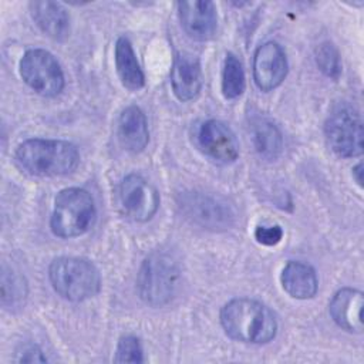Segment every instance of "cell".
Instances as JSON below:
<instances>
[{"instance_id": "2", "label": "cell", "mask_w": 364, "mask_h": 364, "mask_svg": "<svg viewBox=\"0 0 364 364\" xmlns=\"http://www.w3.org/2000/svg\"><path fill=\"white\" fill-rule=\"evenodd\" d=\"M14 158L23 171L34 176H64L80 164L77 146L64 139H26L17 146Z\"/></svg>"}, {"instance_id": "4", "label": "cell", "mask_w": 364, "mask_h": 364, "mask_svg": "<svg viewBox=\"0 0 364 364\" xmlns=\"http://www.w3.org/2000/svg\"><path fill=\"white\" fill-rule=\"evenodd\" d=\"M48 277L53 289L65 300L84 301L101 289V276L92 262L84 257L61 256L51 262Z\"/></svg>"}, {"instance_id": "13", "label": "cell", "mask_w": 364, "mask_h": 364, "mask_svg": "<svg viewBox=\"0 0 364 364\" xmlns=\"http://www.w3.org/2000/svg\"><path fill=\"white\" fill-rule=\"evenodd\" d=\"M363 291L353 287H343L334 293L328 304V313L333 321L350 333L363 331Z\"/></svg>"}, {"instance_id": "3", "label": "cell", "mask_w": 364, "mask_h": 364, "mask_svg": "<svg viewBox=\"0 0 364 364\" xmlns=\"http://www.w3.org/2000/svg\"><path fill=\"white\" fill-rule=\"evenodd\" d=\"M181 283V269L176 259L164 250L149 253L136 274V290L141 300L152 307L168 304Z\"/></svg>"}, {"instance_id": "22", "label": "cell", "mask_w": 364, "mask_h": 364, "mask_svg": "<svg viewBox=\"0 0 364 364\" xmlns=\"http://www.w3.org/2000/svg\"><path fill=\"white\" fill-rule=\"evenodd\" d=\"M314 60L318 70L331 80H338L341 74V60L338 50L330 41H323L317 46Z\"/></svg>"}, {"instance_id": "18", "label": "cell", "mask_w": 364, "mask_h": 364, "mask_svg": "<svg viewBox=\"0 0 364 364\" xmlns=\"http://www.w3.org/2000/svg\"><path fill=\"white\" fill-rule=\"evenodd\" d=\"M115 67L125 88L136 91L145 85V75L139 67L132 44L127 37H119L115 43Z\"/></svg>"}, {"instance_id": "7", "label": "cell", "mask_w": 364, "mask_h": 364, "mask_svg": "<svg viewBox=\"0 0 364 364\" xmlns=\"http://www.w3.org/2000/svg\"><path fill=\"white\" fill-rule=\"evenodd\" d=\"M326 139L334 154L354 158L363 154V119L351 107H338L324 124Z\"/></svg>"}, {"instance_id": "6", "label": "cell", "mask_w": 364, "mask_h": 364, "mask_svg": "<svg viewBox=\"0 0 364 364\" xmlns=\"http://www.w3.org/2000/svg\"><path fill=\"white\" fill-rule=\"evenodd\" d=\"M18 68L23 81L43 97H55L64 88V73L55 57L47 50H27Z\"/></svg>"}, {"instance_id": "19", "label": "cell", "mask_w": 364, "mask_h": 364, "mask_svg": "<svg viewBox=\"0 0 364 364\" xmlns=\"http://www.w3.org/2000/svg\"><path fill=\"white\" fill-rule=\"evenodd\" d=\"M252 139L256 152L266 161H274L282 154V132L272 121L266 118H257L252 122Z\"/></svg>"}, {"instance_id": "15", "label": "cell", "mask_w": 364, "mask_h": 364, "mask_svg": "<svg viewBox=\"0 0 364 364\" xmlns=\"http://www.w3.org/2000/svg\"><path fill=\"white\" fill-rule=\"evenodd\" d=\"M117 136L121 146L132 154L145 149L149 141L148 122L144 111L136 105L127 107L118 118Z\"/></svg>"}, {"instance_id": "12", "label": "cell", "mask_w": 364, "mask_h": 364, "mask_svg": "<svg viewBox=\"0 0 364 364\" xmlns=\"http://www.w3.org/2000/svg\"><path fill=\"white\" fill-rule=\"evenodd\" d=\"M178 16L183 31L193 40L206 41L218 27L216 7L212 1H179Z\"/></svg>"}, {"instance_id": "5", "label": "cell", "mask_w": 364, "mask_h": 364, "mask_svg": "<svg viewBox=\"0 0 364 364\" xmlns=\"http://www.w3.org/2000/svg\"><path fill=\"white\" fill-rule=\"evenodd\" d=\"M95 215L94 199L88 191L82 188H65L54 199L50 229L61 239L77 237L91 229Z\"/></svg>"}, {"instance_id": "9", "label": "cell", "mask_w": 364, "mask_h": 364, "mask_svg": "<svg viewBox=\"0 0 364 364\" xmlns=\"http://www.w3.org/2000/svg\"><path fill=\"white\" fill-rule=\"evenodd\" d=\"M179 208L185 218L206 229H228L235 222V213L225 200L203 192L182 193Z\"/></svg>"}, {"instance_id": "23", "label": "cell", "mask_w": 364, "mask_h": 364, "mask_svg": "<svg viewBox=\"0 0 364 364\" xmlns=\"http://www.w3.org/2000/svg\"><path fill=\"white\" fill-rule=\"evenodd\" d=\"M117 363H142L144 361V350L141 341L136 336L125 334L118 340L115 358Z\"/></svg>"}, {"instance_id": "10", "label": "cell", "mask_w": 364, "mask_h": 364, "mask_svg": "<svg viewBox=\"0 0 364 364\" xmlns=\"http://www.w3.org/2000/svg\"><path fill=\"white\" fill-rule=\"evenodd\" d=\"M200 151L218 164H232L239 156V141L230 127L219 119L200 124L196 135Z\"/></svg>"}, {"instance_id": "11", "label": "cell", "mask_w": 364, "mask_h": 364, "mask_svg": "<svg viewBox=\"0 0 364 364\" xmlns=\"http://www.w3.org/2000/svg\"><path fill=\"white\" fill-rule=\"evenodd\" d=\"M287 75V58L283 48L267 41L257 47L253 57V80L256 87L269 92L277 88Z\"/></svg>"}, {"instance_id": "1", "label": "cell", "mask_w": 364, "mask_h": 364, "mask_svg": "<svg viewBox=\"0 0 364 364\" xmlns=\"http://www.w3.org/2000/svg\"><path fill=\"white\" fill-rule=\"evenodd\" d=\"M220 324L230 338L250 344L269 343L277 333L273 311L263 303L247 297L228 301L220 310Z\"/></svg>"}, {"instance_id": "17", "label": "cell", "mask_w": 364, "mask_h": 364, "mask_svg": "<svg viewBox=\"0 0 364 364\" xmlns=\"http://www.w3.org/2000/svg\"><path fill=\"white\" fill-rule=\"evenodd\" d=\"M280 282L284 291L297 300H307L316 296L318 280L314 269L303 262L290 260L282 270Z\"/></svg>"}, {"instance_id": "8", "label": "cell", "mask_w": 364, "mask_h": 364, "mask_svg": "<svg viewBox=\"0 0 364 364\" xmlns=\"http://www.w3.org/2000/svg\"><path fill=\"white\" fill-rule=\"evenodd\" d=\"M156 188L138 173L127 175L118 185L117 202L121 213L134 222H148L159 208Z\"/></svg>"}, {"instance_id": "25", "label": "cell", "mask_w": 364, "mask_h": 364, "mask_svg": "<svg viewBox=\"0 0 364 364\" xmlns=\"http://www.w3.org/2000/svg\"><path fill=\"white\" fill-rule=\"evenodd\" d=\"M20 363H46L47 358L37 346H26L17 358Z\"/></svg>"}, {"instance_id": "20", "label": "cell", "mask_w": 364, "mask_h": 364, "mask_svg": "<svg viewBox=\"0 0 364 364\" xmlns=\"http://www.w3.org/2000/svg\"><path fill=\"white\" fill-rule=\"evenodd\" d=\"M245 70L240 60L233 54L228 53L223 71H222V94L226 100L239 98L246 87Z\"/></svg>"}, {"instance_id": "24", "label": "cell", "mask_w": 364, "mask_h": 364, "mask_svg": "<svg viewBox=\"0 0 364 364\" xmlns=\"http://www.w3.org/2000/svg\"><path fill=\"white\" fill-rule=\"evenodd\" d=\"M255 237L259 243L264 246H274L282 240L283 229L279 225L257 226L255 230Z\"/></svg>"}, {"instance_id": "21", "label": "cell", "mask_w": 364, "mask_h": 364, "mask_svg": "<svg viewBox=\"0 0 364 364\" xmlns=\"http://www.w3.org/2000/svg\"><path fill=\"white\" fill-rule=\"evenodd\" d=\"M27 294V284L23 276L3 266L1 269V304L7 307L20 306Z\"/></svg>"}, {"instance_id": "16", "label": "cell", "mask_w": 364, "mask_h": 364, "mask_svg": "<svg viewBox=\"0 0 364 364\" xmlns=\"http://www.w3.org/2000/svg\"><path fill=\"white\" fill-rule=\"evenodd\" d=\"M30 11L37 27L54 41H64L70 36V16L57 1H31Z\"/></svg>"}, {"instance_id": "26", "label": "cell", "mask_w": 364, "mask_h": 364, "mask_svg": "<svg viewBox=\"0 0 364 364\" xmlns=\"http://www.w3.org/2000/svg\"><path fill=\"white\" fill-rule=\"evenodd\" d=\"M363 169V164L360 162V164H357L354 168H353V175H354V178H355V182L361 186L363 185V179H361V171Z\"/></svg>"}, {"instance_id": "14", "label": "cell", "mask_w": 364, "mask_h": 364, "mask_svg": "<svg viewBox=\"0 0 364 364\" xmlns=\"http://www.w3.org/2000/svg\"><path fill=\"white\" fill-rule=\"evenodd\" d=\"M203 74L196 57L179 53L173 58L171 68V85L179 101L193 100L202 90Z\"/></svg>"}]
</instances>
